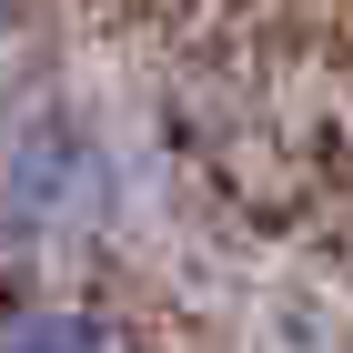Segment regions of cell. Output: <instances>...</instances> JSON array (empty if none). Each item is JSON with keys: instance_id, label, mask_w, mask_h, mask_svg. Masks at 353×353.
<instances>
[{"instance_id": "cell-1", "label": "cell", "mask_w": 353, "mask_h": 353, "mask_svg": "<svg viewBox=\"0 0 353 353\" xmlns=\"http://www.w3.org/2000/svg\"><path fill=\"white\" fill-rule=\"evenodd\" d=\"M101 202H111V152H101L91 121L41 111V121L10 132V152H0V222H10V232L61 243V232L101 222Z\"/></svg>"}, {"instance_id": "cell-2", "label": "cell", "mask_w": 353, "mask_h": 353, "mask_svg": "<svg viewBox=\"0 0 353 353\" xmlns=\"http://www.w3.org/2000/svg\"><path fill=\"white\" fill-rule=\"evenodd\" d=\"M0 353H121V343L81 303H10L0 313Z\"/></svg>"}]
</instances>
